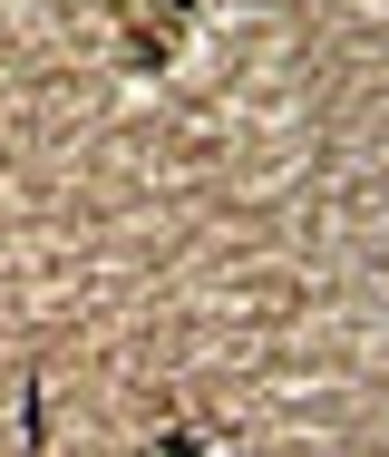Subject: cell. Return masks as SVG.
<instances>
[{"label": "cell", "mask_w": 389, "mask_h": 457, "mask_svg": "<svg viewBox=\"0 0 389 457\" xmlns=\"http://www.w3.org/2000/svg\"><path fill=\"white\" fill-rule=\"evenodd\" d=\"M194 10H204V0H166V10H127V69H166Z\"/></svg>", "instance_id": "cell-1"}]
</instances>
